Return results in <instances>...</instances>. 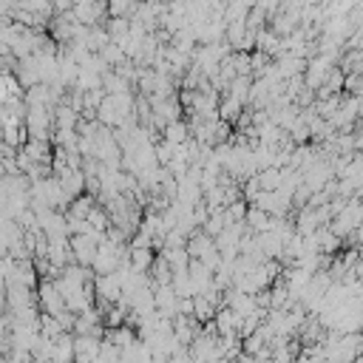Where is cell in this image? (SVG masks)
Listing matches in <instances>:
<instances>
[{"label":"cell","instance_id":"6da1fadb","mask_svg":"<svg viewBox=\"0 0 363 363\" xmlns=\"http://www.w3.org/2000/svg\"><path fill=\"white\" fill-rule=\"evenodd\" d=\"M318 352L323 357V363H354L360 360V335H337V332H326L318 343Z\"/></svg>","mask_w":363,"mask_h":363},{"label":"cell","instance_id":"7a4b0ae2","mask_svg":"<svg viewBox=\"0 0 363 363\" xmlns=\"http://www.w3.org/2000/svg\"><path fill=\"white\" fill-rule=\"evenodd\" d=\"M37 309H40V315H60V312H65L62 295H60V289H57L54 281H43V284H40Z\"/></svg>","mask_w":363,"mask_h":363},{"label":"cell","instance_id":"3957f363","mask_svg":"<svg viewBox=\"0 0 363 363\" xmlns=\"http://www.w3.org/2000/svg\"><path fill=\"white\" fill-rule=\"evenodd\" d=\"M170 329H173V337H176L179 346H190L193 337L201 332V323L193 320V318H187V315H176V318L170 320Z\"/></svg>","mask_w":363,"mask_h":363},{"label":"cell","instance_id":"277c9868","mask_svg":"<svg viewBox=\"0 0 363 363\" xmlns=\"http://www.w3.org/2000/svg\"><path fill=\"white\" fill-rule=\"evenodd\" d=\"M48 363H74V335L71 332H62V335L51 337Z\"/></svg>","mask_w":363,"mask_h":363},{"label":"cell","instance_id":"5b68a950","mask_svg":"<svg viewBox=\"0 0 363 363\" xmlns=\"http://www.w3.org/2000/svg\"><path fill=\"white\" fill-rule=\"evenodd\" d=\"M210 329L218 335V337H227V335H238V315L227 306H218L216 315L210 318Z\"/></svg>","mask_w":363,"mask_h":363},{"label":"cell","instance_id":"8992f818","mask_svg":"<svg viewBox=\"0 0 363 363\" xmlns=\"http://www.w3.org/2000/svg\"><path fill=\"white\" fill-rule=\"evenodd\" d=\"M102 337L94 335H74V360H94L99 354Z\"/></svg>","mask_w":363,"mask_h":363},{"label":"cell","instance_id":"52a82bcc","mask_svg":"<svg viewBox=\"0 0 363 363\" xmlns=\"http://www.w3.org/2000/svg\"><path fill=\"white\" fill-rule=\"evenodd\" d=\"M102 337H105L108 343H113V346H116V349L122 352V349H128V346H130V343L136 340V332H133V326H128V323H125V326L108 329V332H105Z\"/></svg>","mask_w":363,"mask_h":363},{"label":"cell","instance_id":"ba28073f","mask_svg":"<svg viewBox=\"0 0 363 363\" xmlns=\"http://www.w3.org/2000/svg\"><path fill=\"white\" fill-rule=\"evenodd\" d=\"M235 363H269V357H247V354H238Z\"/></svg>","mask_w":363,"mask_h":363}]
</instances>
